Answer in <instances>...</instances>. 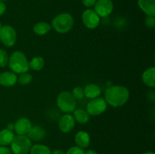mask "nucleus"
Returning a JSON list of instances; mask_svg holds the SVG:
<instances>
[{
    "instance_id": "nucleus-1",
    "label": "nucleus",
    "mask_w": 155,
    "mask_h": 154,
    "mask_svg": "<svg viewBox=\"0 0 155 154\" xmlns=\"http://www.w3.org/2000/svg\"><path fill=\"white\" fill-rule=\"evenodd\" d=\"M130 96V91L127 87L123 85H112L105 90L104 99L109 105L117 108L127 104Z\"/></svg>"
},
{
    "instance_id": "nucleus-2",
    "label": "nucleus",
    "mask_w": 155,
    "mask_h": 154,
    "mask_svg": "<svg viewBox=\"0 0 155 154\" xmlns=\"http://www.w3.org/2000/svg\"><path fill=\"white\" fill-rule=\"evenodd\" d=\"M9 68L16 74H21L27 72L30 69L29 61L25 54L21 51H14L8 58Z\"/></svg>"
},
{
    "instance_id": "nucleus-3",
    "label": "nucleus",
    "mask_w": 155,
    "mask_h": 154,
    "mask_svg": "<svg viewBox=\"0 0 155 154\" xmlns=\"http://www.w3.org/2000/svg\"><path fill=\"white\" fill-rule=\"evenodd\" d=\"M74 20L72 15L68 13L58 14L51 21V27L58 33H67L72 30Z\"/></svg>"
},
{
    "instance_id": "nucleus-4",
    "label": "nucleus",
    "mask_w": 155,
    "mask_h": 154,
    "mask_svg": "<svg viewBox=\"0 0 155 154\" xmlns=\"http://www.w3.org/2000/svg\"><path fill=\"white\" fill-rule=\"evenodd\" d=\"M58 107L65 113L74 112L77 107V100L69 91H62L58 95L56 99Z\"/></svg>"
},
{
    "instance_id": "nucleus-5",
    "label": "nucleus",
    "mask_w": 155,
    "mask_h": 154,
    "mask_svg": "<svg viewBox=\"0 0 155 154\" xmlns=\"http://www.w3.org/2000/svg\"><path fill=\"white\" fill-rule=\"evenodd\" d=\"M11 151L14 154H27L30 152L32 141L27 135H16L11 143Z\"/></svg>"
},
{
    "instance_id": "nucleus-6",
    "label": "nucleus",
    "mask_w": 155,
    "mask_h": 154,
    "mask_svg": "<svg viewBox=\"0 0 155 154\" xmlns=\"http://www.w3.org/2000/svg\"><path fill=\"white\" fill-rule=\"evenodd\" d=\"M0 41L5 46H14L17 41L16 30L10 25L2 26L0 29Z\"/></svg>"
},
{
    "instance_id": "nucleus-7",
    "label": "nucleus",
    "mask_w": 155,
    "mask_h": 154,
    "mask_svg": "<svg viewBox=\"0 0 155 154\" xmlns=\"http://www.w3.org/2000/svg\"><path fill=\"white\" fill-rule=\"evenodd\" d=\"M107 104L104 98L98 97L92 99L88 103L86 110L89 116H99L107 110Z\"/></svg>"
},
{
    "instance_id": "nucleus-8",
    "label": "nucleus",
    "mask_w": 155,
    "mask_h": 154,
    "mask_svg": "<svg viewBox=\"0 0 155 154\" xmlns=\"http://www.w3.org/2000/svg\"><path fill=\"white\" fill-rule=\"evenodd\" d=\"M82 21L85 27L93 30L99 25L100 17L92 9H86L82 14Z\"/></svg>"
},
{
    "instance_id": "nucleus-9",
    "label": "nucleus",
    "mask_w": 155,
    "mask_h": 154,
    "mask_svg": "<svg viewBox=\"0 0 155 154\" xmlns=\"http://www.w3.org/2000/svg\"><path fill=\"white\" fill-rule=\"evenodd\" d=\"M94 6V11L101 18L109 16L114 10V5L111 0H97Z\"/></svg>"
},
{
    "instance_id": "nucleus-10",
    "label": "nucleus",
    "mask_w": 155,
    "mask_h": 154,
    "mask_svg": "<svg viewBox=\"0 0 155 154\" xmlns=\"http://www.w3.org/2000/svg\"><path fill=\"white\" fill-rule=\"evenodd\" d=\"M76 121L74 116L69 113L63 115L58 121V128L63 133H69L75 127Z\"/></svg>"
},
{
    "instance_id": "nucleus-11",
    "label": "nucleus",
    "mask_w": 155,
    "mask_h": 154,
    "mask_svg": "<svg viewBox=\"0 0 155 154\" xmlns=\"http://www.w3.org/2000/svg\"><path fill=\"white\" fill-rule=\"evenodd\" d=\"M33 126L31 121L27 118H20L14 123V131L18 135H27Z\"/></svg>"
},
{
    "instance_id": "nucleus-12",
    "label": "nucleus",
    "mask_w": 155,
    "mask_h": 154,
    "mask_svg": "<svg viewBox=\"0 0 155 154\" xmlns=\"http://www.w3.org/2000/svg\"><path fill=\"white\" fill-rule=\"evenodd\" d=\"M18 82L17 74L12 71H5L0 74V85L5 87H12Z\"/></svg>"
},
{
    "instance_id": "nucleus-13",
    "label": "nucleus",
    "mask_w": 155,
    "mask_h": 154,
    "mask_svg": "<svg viewBox=\"0 0 155 154\" xmlns=\"http://www.w3.org/2000/svg\"><path fill=\"white\" fill-rule=\"evenodd\" d=\"M74 141L77 144V146L85 149L90 144V136L86 131H80L76 134Z\"/></svg>"
},
{
    "instance_id": "nucleus-14",
    "label": "nucleus",
    "mask_w": 155,
    "mask_h": 154,
    "mask_svg": "<svg viewBox=\"0 0 155 154\" xmlns=\"http://www.w3.org/2000/svg\"><path fill=\"white\" fill-rule=\"evenodd\" d=\"M138 5L148 16H155V0H138Z\"/></svg>"
},
{
    "instance_id": "nucleus-15",
    "label": "nucleus",
    "mask_w": 155,
    "mask_h": 154,
    "mask_svg": "<svg viewBox=\"0 0 155 154\" xmlns=\"http://www.w3.org/2000/svg\"><path fill=\"white\" fill-rule=\"evenodd\" d=\"M142 79L144 84L149 88L155 87V67L148 68L144 71L142 75Z\"/></svg>"
},
{
    "instance_id": "nucleus-16",
    "label": "nucleus",
    "mask_w": 155,
    "mask_h": 154,
    "mask_svg": "<svg viewBox=\"0 0 155 154\" xmlns=\"http://www.w3.org/2000/svg\"><path fill=\"white\" fill-rule=\"evenodd\" d=\"M45 136V131L42 127L39 125L32 126L30 131L27 134V137L30 139V140L33 141H39L42 140Z\"/></svg>"
},
{
    "instance_id": "nucleus-17",
    "label": "nucleus",
    "mask_w": 155,
    "mask_h": 154,
    "mask_svg": "<svg viewBox=\"0 0 155 154\" xmlns=\"http://www.w3.org/2000/svg\"><path fill=\"white\" fill-rule=\"evenodd\" d=\"M83 90H84V96L89 99H95L98 98L101 93V90L99 86L93 83L87 85L85 88H83Z\"/></svg>"
},
{
    "instance_id": "nucleus-18",
    "label": "nucleus",
    "mask_w": 155,
    "mask_h": 154,
    "mask_svg": "<svg viewBox=\"0 0 155 154\" xmlns=\"http://www.w3.org/2000/svg\"><path fill=\"white\" fill-rule=\"evenodd\" d=\"M15 136L14 131L8 128L0 131V146H6L10 145Z\"/></svg>"
},
{
    "instance_id": "nucleus-19",
    "label": "nucleus",
    "mask_w": 155,
    "mask_h": 154,
    "mask_svg": "<svg viewBox=\"0 0 155 154\" xmlns=\"http://www.w3.org/2000/svg\"><path fill=\"white\" fill-rule=\"evenodd\" d=\"M73 113H74L73 116H74L75 121L80 124L87 123L90 119V116L89 115V113L83 109H75Z\"/></svg>"
},
{
    "instance_id": "nucleus-20",
    "label": "nucleus",
    "mask_w": 155,
    "mask_h": 154,
    "mask_svg": "<svg viewBox=\"0 0 155 154\" xmlns=\"http://www.w3.org/2000/svg\"><path fill=\"white\" fill-rule=\"evenodd\" d=\"M51 25L47 22H38L33 27V32L38 36H44L51 30Z\"/></svg>"
},
{
    "instance_id": "nucleus-21",
    "label": "nucleus",
    "mask_w": 155,
    "mask_h": 154,
    "mask_svg": "<svg viewBox=\"0 0 155 154\" xmlns=\"http://www.w3.org/2000/svg\"><path fill=\"white\" fill-rule=\"evenodd\" d=\"M45 65V60L42 57H34L29 62V67L35 71H39L43 68Z\"/></svg>"
},
{
    "instance_id": "nucleus-22",
    "label": "nucleus",
    "mask_w": 155,
    "mask_h": 154,
    "mask_svg": "<svg viewBox=\"0 0 155 154\" xmlns=\"http://www.w3.org/2000/svg\"><path fill=\"white\" fill-rule=\"evenodd\" d=\"M30 154H51V151L47 146L43 144L32 145Z\"/></svg>"
},
{
    "instance_id": "nucleus-23",
    "label": "nucleus",
    "mask_w": 155,
    "mask_h": 154,
    "mask_svg": "<svg viewBox=\"0 0 155 154\" xmlns=\"http://www.w3.org/2000/svg\"><path fill=\"white\" fill-rule=\"evenodd\" d=\"M33 81V75L28 72H24V73L20 74L18 77V82L20 85H28Z\"/></svg>"
},
{
    "instance_id": "nucleus-24",
    "label": "nucleus",
    "mask_w": 155,
    "mask_h": 154,
    "mask_svg": "<svg viewBox=\"0 0 155 154\" xmlns=\"http://www.w3.org/2000/svg\"><path fill=\"white\" fill-rule=\"evenodd\" d=\"M8 55L4 49H0V67H5L8 63Z\"/></svg>"
},
{
    "instance_id": "nucleus-25",
    "label": "nucleus",
    "mask_w": 155,
    "mask_h": 154,
    "mask_svg": "<svg viewBox=\"0 0 155 154\" xmlns=\"http://www.w3.org/2000/svg\"><path fill=\"white\" fill-rule=\"evenodd\" d=\"M73 96L74 97L76 100H80L83 99V97H84V90L82 87H80V86H77V87H75L72 91Z\"/></svg>"
},
{
    "instance_id": "nucleus-26",
    "label": "nucleus",
    "mask_w": 155,
    "mask_h": 154,
    "mask_svg": "<svg viewBox=\"0 0 155 154\" xmlns=\"http://www.w3.org/2000/svg\"><path fill=\"white\" fill-rule=\"evenodd\" d=\"M84 152L85 151L83 150V149L76 146L70 148L65 154H84Z\"/></svg>"
},
{
    "instance_id": "nucleus-27",
    "label": "nucleus",
    "mask_w": 155,
    "mask_h": 154,
    "mask_svg": "<svg viewBox=\"0 0 155 154\" xmlns=\"http://www.w3.org/2000/svg\"><path fill=\"white\" fill-rule=\"evenodd\" d=\"M145 25L148 28H154L155 27V18L154 16H148L145 19Z\"/></svg>"
},
{
    "instance_id": "nucleus-28",
    "label": "nucleus",
    "mask_w": 155,
    "mask_h": 154,
    "mask_svg": "<svg viewBox=\"0 0 155 154\" xmlns=\"http://www.w3.org/2000/svg\"><path fill=\"white\" fill-rule=\"evenodd\" d=\"M82 2H83V4L86 7L90 8L95 5L97 0H82Z\"/></svg>"
},
{
    "instance_id": "nucleus-29",
    "label": "nucleus",
    "mask_w": 155,
    "mask_h": 154,
    "mask_svg": "<svg viewBox=\"0 0 155 154\" xmlns=\"http://www.w3.org/2000/svg\"><path fill=\"white\" fill-rule=\"evenodd\" d=\"M0 154H12L10 149L6 146H0Z\"/></svg>"
},
{
    "instance_id": "nucleus-30",
    "label": "nucleus",
    "mask_w": 155,
    "mask_h": 154,
    "mask_svg": "<svg viewBox=\"0 0 155 154\" xmlns=\"http://www.w3.org/2000/svg\"><path fill=\"white\" fill-rule=\"evenodd\" d=\"M6 11V5L2 1H0V16L4 14Z\"/></svg>"
},
{
    "instance_id": "nucleus-31",
    "label": "nucleus",
    "mask_w": 155,
    "mask_h": 154,
    "mask_svg": "<svg viewBox=\"0 0 155 154\" xmlns=\"http://www.w3.org/2000/svg\"><path fill=\"white\" fill-rule=\"evenodd\" d=\"M51 154H65V152L61 149H54L53 152H51Z\"/></svg>"
},
{
    "instance_id": "nucleus-32",
    "label": "nucleus",
    "mask_w": 155,
    "mask_h": 154,
    "mask_svg": "<svg viewBox=\"0 0 155 154\" xmlns=\"http://www.w3.org/2000/svg\"><path fill=\"white\" fill-rule=\"evenodd\" d=\"M84 154H98L97 152L94 149H88L87 151L84 152Z\"/></svg>"
},
{
    "instance_id": "nucleus-33",
    "label": "nucleus",
    "mask_w": 155,
    "mask_h": 154,
    "mask_svg": "<svg viewBox=\"0 0 155 154\" xmlns=\"http://www.w3.org/2000/svg\"><path fill=\"white\" fill-rule=\"evenodd\" d=\"M7 128H8V129L11 130V131H14V123H12V122H10V123L8 124Z\"/></svg>"
},
{
    "instance_id": "nucleus-34",
    "label": "nucleus",
    "mask_w": 155,
    "mask_h": 154,
    "mask_svg": "<svg viewBox=\"0 0 155 154\" xmlns=\"http://www.w3.org/2000/svg\"><path fill=\"white\" fill-rule=\"evenodd\" d=\"M142 154H154V152H143V153Z\"/></svg>"
},
{
    "instance_id": "nucleus-35",
    "label": "nucleus",
    "mask_w": 155,
    "mask_h": 154,
    "mask_svg": "<svg viewBox=\"0 0 155 154\" xmlns=\"http://www.w3.org/2000/svg\"><path fill=\"white\" fill-rule=\"evenodd\" d=\"M2 27V24H1V22H0V29H1V27Z\"/></svg>"
},
{
    "instance_id": "nucleus-36",
    "label": "nucleus",
    "mask_w": 155,
    "mask_h": 154,
    "mask_svg": "<svg viewBox=\"0 0 155 154\" xmlns=\"http://www.w3.org/2000/svg\"><path fill=\"white\" fill-rule=\"evenodd\" d=\"M0 1H2V2H4V1H5V0H0Z\"/></svg>"
}]
</instances>
